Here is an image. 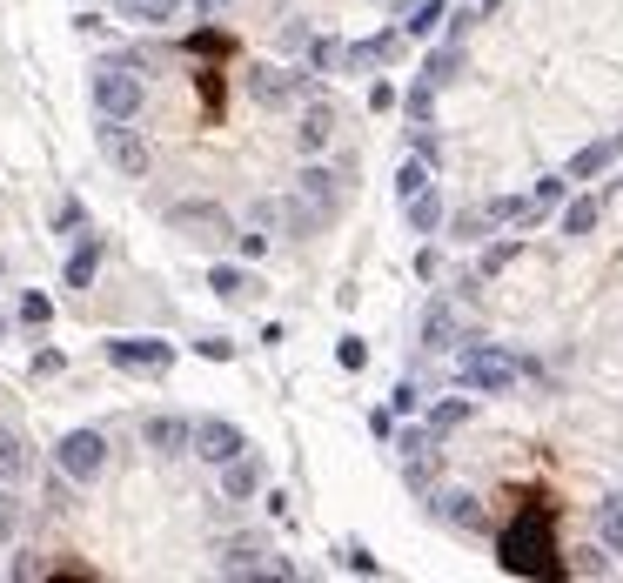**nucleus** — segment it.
<instances>
[{
  "label": "nucleus",
  "instance_id": "1",
  "mask_svg": "<svg viewBox=\"0 0 623 583\" xmlns=\"http://www.w3.org/2000/svg\"><path fill=\"white\" fill-rule=\"evenodd\" d=\"M503 570H516V577H557V570H563L557 516L543 510V503L516 510V523L503 530Z\"/></svg>",
  "mask_w": 623,
  "mask_h": 583
},
{
  "label": "nucleus",
  "instance_id": "2",
  "mask_svg": "<svg viewBox=\"0 0 623 583\" xmlns=\"http://www.w3.org/2000/svg\"><path fill=\"white\" fill-rule=\"evenodd\" d=\"M516 369H523V362H516L503 342H456V382L476 389V396H503V389H516Z\"/></svg>",
  "mask_w": 623,
  "mask_h": 583
},
{
  "label": "nucleus",
  "instance_id": "3",
  "mask_svg": "<svg viewBox=\"0 0 623 583\" xmlns=\"http://www.w3.org/2000/svg\"><path fill=\"white\" fill-rule=\"evenodd\" d=\"M88 101L94 114H108V121H134V114L148 108V81L128 68V61H101L88 74Z\"/></svg>",
  "mask_w": 623,
  "mask_h": 583
},
{
  "label": "nucleus",
  "instance_id": "4",
  "mask_svg": "<svg viewBox=\"0 0 623 583\" xmlns=\"http://www.w3.org/2000/svg\"><path fill=\"white\" fill-rule=\"evenodd\" d=\"M54 470H61L74 490L101 483V470H108V436H101V429H67L61 443H54Z\"/></svg>",
  "mask_w": 623,
  "mask_h": 583
},
{
  "label": "nucleus",
  "instance_id": "5",
  "mask_svg": "<svg viewBox=\"0 0 623 583\" xmlns=\"http://www.w3.org/2000/svg\"><path fill=\"white\" fill-rule=\"evenodd\" d=\"M242 88L255 108H289V101H309L315 94V74L309 68H275V61H255L242 74Z\"/></svg>",
  "mask_w": 623,
  "mask_h": 583
},
{
  "label": "nucleus",
  "instance_id": "6",
  "mask_svg": "<svg viewBox=\"0 0 623 583\" xmlns=\"http://www.w3.org/2000/svg\"><path fill=\"white\" fill-rule=\"evenodd\" d=\"M349 175H356V155H342L335 168H322V161L309 155V168H302V181H295V195H302L322 222H335V215H342V188H349Z\"/></svg>",
  "mask_w": 623,
  "mask_h": 583
},
{
  "label": "nucleus",
  "instance_id": "7",
  "mask_svg": "<svg viewBox=\"0 0 623 583\" xmlns=\"http://www.w3.org/2000/svg\"><path fill=\"white\" fill-rule=\"evenodd\" d=\"M168 228L188 235V242H201V248H215V242L235 235V222H228L222 202H175V208H168Z\"/></svg>",
  "mask_w": 623,
  "mask_h": 583
},
{
  "label": "nucleus",
  "instance_id": "8",
  "mask_svg": "<svg viewBox=\"0 0 623 583\" xmlns=\"http://www.w3.org/2000/svg\"><path fill=\"white\" fill-rule=\"evenodd\" d=\"M94 141H101V155H108L128 181H141L148 168H155V155H148L141 128H128V121H108V114H101V135H94Z\"/></svg>",
  "mask_w": 623,
  "mask_h": 583
},
{
  "label": "nucleus",
  "instance_id": "9",
  "mask_svg": "<svg viewBox=\"0 0 623 583\" xmlns=\"http://www.w3.org/2000/svg\"><path fill=\"white\" fill-rule=\"evenodd\" d=\"M242 449H248V436L228 423V416H195V423H188V456L215 463V470H222L228 456H242Z\"/></svg>",
  "mask_w": 623,
  "mask_h": 583
},
{
  "label": "nucleus",
  "instance_id": "10",
  "mask_svg": "<svg viewBox=\"0 0 623 583\" xmlns=\"http://www.w3.org/2000/svg\"><path fill=\"white\" fill-rule=\"evenodd\" d=\"M108 362L114 369H128V376H161V369H175V342H161V336H114Z\"/></svg>",
  "mask_w": 623,
  "mask_h": 583
},
{
  "label": "nucleus",
  "instance_id": "11",
  "mask_svg": "<svg viewBox=\"0 0 623 583\" xmlns=\"http://www.w3.org/2000/svg\"><path fill=\"white\" fill-rule=\"evenodd\" d=\"M429 516L449 523V530H483L490 523V510H483L476 490H429Z\"/></svg>",
  "mask_w": 623,
  "mask_h": 583
},
{
  "label": "nucleus",
  "instance_id": "12",
  "mask_svg": "<svg viewBox=\"0 0 623 583\" xmlns=\"http://www.w3.org/2000/svg\"><path fill=\"white\" fill-rule=\"evenodd\" d=\"M396 54H402V27H389V34H376V41H342L335 68L369 74V68H382V61H396Z\"/></svg>",
  "mask_w": 623,
  "mask_h": 583
},
{
  "label": "nucleus",
  "instance_id": "13",
  "mask_svg": "<svg viewBox=\"0 0 623 583\" xmlns=\"http://www.w3.org/2000/svg\"><path fill=\"white\" fill-rule=\"evenodd\" d=\"M329 141H335V108H329V94L315 88L309 108H302V128H295V148H302V155H322Z\"/></svg>",
  "mask_w": 623,
  "mask_h": 583
},
{
  "label": "nucleus",
  "instance_id": "14",
  "mask_svg": "<svg viewBox=\"0 0 623 583\" xmlns=\"http://www.w3.org/2000/svg\"><path fill=\"white\" fill-rule=\"evenodd\" d=\"M456 342H463L456 302H429V309H423V342H416V349H423V356H449Z\"/></svg>",
  "mask_w": 623,
  "mask_h": 583
},
{
  "label": "nucleus",
  "instance_id": "15",
  "mask_svg": "<svg viewBox=\"0 0 623 583\" xmlns=\"http://www.w3.org/2000/svg\"><path fill=\"white\" fill-rule=\"evenodd\" d=\"M141 443L155 449V456H168V463H175V456H188V416H175V409L148 416V423H141Z\"/></svg>",
  "mask_w": 623,
  "mask_h": 583
},
{
  "label": "nucleus",
  "instance_id": "16",
  "mask_svg": "<svg viewBox=\"0 0 623 583\" xmlns=\"http://www.w3.org/2000/svg\"><path fill=\"white\" fill-rule=\"evenodd\" d=\"M603 208H610V188H597V195H570V202H563V215H557V228L570 235V242H583V235H597Z\"/></svg>",
  "mask_w": 623,
  "mask_h": 583
},
{
  "label": "nucleus",
  "instance_id": "17",
  "mask_svg": "<svg viewBox=\"0 0 623 583\" xmlns=\"http://www.w3.org/2000/svg\"><path fill=\"white\" fill-rule=\"evenodd\" d=\"M590 537H597L610 557H623V490H610V496L590 503Z\"/></svg>",
  "mask_w": 623,
  "mask_h": 583
},
{
  "label": "nucleus",
  "instance_id": "18",
  "mask_svg": "<svg viewBox=\"0 0 623 583\" xmlns=\"http://www.w3.org/2000/svg\"><path fill=\"white\" fill-rule=\"evenodd\" d=\"M94 275H101V235H74L61 282H67V289H94Z\"/></svg>",
  "mask_w": 623,
  "mask_h": 583
},
{
  "label": "nucleus",
  "instance_id": "19",
  "mask_svg": "<svg viewBox=\"0 0 623 583\" xmlns=\"http://www.w3.org/2000/svg\"><path fill=\"white\" fill-rule=\"evenodd\" d=\"M222 496H228V503H248V496H262V463H255L248 449L222 463Z\"/></svg>",
  "mask_w": 623,
  "mask_h": 583
},
{
  "label": "nucleus",
  "instance_id": "20",
  "mask_svg": "<svg viewBox=\"0 0 623 583\" xmlns=\"http://www.w3.org/2000/svg\"><path fill=\"white\" fill-rule=\"evenodd\" d=\"M617 148H623V128L617 135H603V141H590L583 155H570V168H563V181H597L610 161H617Z\"/></svg>",
  "mask_w": 623,
  "mask_h": 583
},
{
  "label": "nucleus",
  "instance_id": "21",
  "mask_svg": "<svg viewBox=\"0 0 623 583\" xmlns=\"http://www.w3.org/2000/svg\"><path fill=\"white\" fill-rule=\"evenodd\" d=\"M456 74H463V41H443V47H429V54H423V68H416V81H429V88L443 94L449 81H456Z\"/></svg>",
  "mask_w": 623,
  "mask_h": 583
},
{
  "label": "nucleus",
  "instance_id": "22",
  "mask_svg": "<svg viewBox=\"0 0 623 583\" xmlns=\"http://www.w3.org/2000/svg\"><path fill=\"white\" fill-rule=\"evenodd\" d=\"M208 289L222 295V302H255V295H262V282H255L248 269H235V262H215V269H208Z\"/></svg>",
  "mask_w": 623,
  "mask_h": 583
},
{
  "label": "nucleus",
  "instance_id": "23",
  "mask_svg": "<svg viewBox=\"0 0 623 583\" xmlns=\"http://www.w3.org/2000/svg\"><path fill=\"white\" fill-rule=\"evenodd\" d=\"M27 470H34V449H27V436L0 423V483H21Z\"/></svg>",
  "mask_w": 623,
  "mask_h": 583
},
{
  "label": "nucleus",
  "instance_id": "24",
  "mask_svg": "<svg viewBox=\"0 0 623 583\" xmlns=\"http://www.w3.org/2000/svg\"><path fill=\"white\" fill-rule=\"evenodd\" d=\"M443 21H449V0H416V7H402V41H429Z\"/></svg>",
  "mask_w": 623,
  "mask_h": 583
},
{
  "label": "nucleus",
  "instance_id": "25",
  "mask_svg": "<svg viewBox=\"0 0 623 583\" xmlns=\"http://www.w3.org/2000/svg\"><path fill=\"white\" fill-rule=\"evenodd\" d=\"M402 215H409V235H436V228H443V195H436V181H429L423 195H409Z\"/></svg>",
  "mask_w": 623,
  "mask_h": 583
},
{
  "label": "nucleus",
  "instance_id": "26",
  "mask_svg": "<svg viewBox=\"0 0 623 583\" xmlns=\"http://www.w3.org/2000/svg\"><path fill=\"white\" fill-rule=\"evenodd\" d=\"M262 557H268V550L255 537H235V543H222V563H215V570H222V577H255Z\"/></svg>",
  "mask_w": 623,
  "mask_h": 583
},
{
  "label": "nucleus",
  "instance_id": "27",
  "mask_svg": "<svg viewBox=\"0 0 623 583\" xmlns=\"http://www.w3.org/2000/svg\"><path fill=\"white\" fill-rule=\"evenodd\" d=\"M114 14L134 27H168L181 14V0H114Z\"/></svg>",
  "mask_w": 623,
  "mask_h": 583
},
{
  "label": "nucleus",
  "instance_id": "28",
  "mask_svg": "<svg viewBox=\"0 0 623 583\" xmlns=\"http://www.w3.org/2000/svg\"><path fill=\"white\" fill-rule=\"evenodd\" d=\"M436 476H443V449H423V456H402V483L416 496L436 490Z\"/></svg>",
  "mask_w": 623,
  "mask_h": 583
},
{
  "label": "nucleus",
  "instance_id": "29",
  "mask_svg": "<svg viewBox=\"0 0 623 583\" xmlns=\"http://www.w3.org/2000/svg\"><path fill=\"white\" fill-rule=\"evenodd\" d=\"M469 416H476V403H469V396H449V403H436V409H429V423H423V429L436 436V443H443L449 429H463Z\"/></svg>",
  "mask_w": 623,
  "mask_h": 583
},
{
  "label": "nucleus",
  "instance_id": "30",
  "mask_svg": "<svg viewBox=\"0 0 623 583\" xmlns=\"http://www.w3.org/2000/svg\"><path fill=\"white\" fill-rule=\"evenodd\" d=\"M27 530V503L14 496V483H0V543H14Z\"/></svg>",
  "mask_w": 623,
  "mask_h": 583
},
{
  "label": "nucleus",
  "instance_id": "31",
  "mask_svg": "<svg viewBox=\"0 0 623 583\" xmlns=\"http://www.w3.org/2000/svg\"><path fill=\"white\" fill-rule=\"evenodd\" d=\"M396 101H402V114H409V128L436 114V88H429V81H409V94H396Z\"/></svg>",
  "mask_w": 623,
  "mask_h": 583
},
{
  "label": "nucleus",
  "instance_id": "32",
  "mask_svg": "<svg viewBox=\"0 0 623 583\" xmlns=\"http://www.w3.org/2000/svg\"><path fill=\"white\" fill-rule=\"evenodd\" d=\"M563 570H577V577H610V570H617V557H610L603 543H590V550H577V557L563 563Z\"/></svg>",
  "mask_w": 623,
  "mask_h": 583
},
{
  "label": "nucleus",
  "instance_id": "33",
  "mask_svg": "<svg viewBox=\"0 0 623 583\" xmlns=\"http://www.w3.org/2000/svg\"><path fill=\"white\" fill-rule=\"evenodd\" d=\"M416 409H423V382L402 376L396 389H389V416H416Z\"/></svg>",
  "mask_w": 623,
  "mask_h": 583
},
{
  "label": "nucleus",
  "instance_id": "34",
  "mask_svg": "<svg viewBox=\"0 0 623 583\" xmlns=\"http://www.w3.org/2000/svg\"><path fill=\"white\" fill-rule=\"evenodd\" d=\"M423 188H429V161H402V168H396V202L423 195Z\"/></svg>",
  "mask_w": 623,
  "mask_h": 583
},
{
  "label": "nucleus",
  "instance_id": "35",
  "mask_svg": "<svg viewBox=\"0 0 623 583\" xmlns=\"http://www.w3.org/2000/svg\"><path fill=\"white\" fill-rule=\"evenodd\" d=\"M563 195H570V181H563V175H543V181H536V188H530V208H536V215H543V208H557Z\"/></svg>",
  "mask_w": 623,
  "mask_h": 583
},
{
  "label": "nucleus",
  "instance_id": "36",
  "mask_svg": "<svg viewBox=\"0 0 623 583\" xmlns=\"http://www.w3.org/2000/svg\"><path fill=\"white\" fill-rule=\"evenodd\" d=\"M516 255H523V235H516V242H490V248H483V275H503Z\"/></svg>",
  "mask_w": 623,
  "mask_h": 583
},
{
  "label": "nucleus",
  "instance_id": "37",
  "mask_svg": "<svg viewBox=\"0 0 623 583\" xmlns=\"http://www.w3.org/2000/svg\"><path fill=\"white\" fill-rule=\"evenodd\" d=\"M21 322H27V329H47V322H54V302H47L41 289H27L21 295Z\"/></svg>",
  "mask_w": 623,
  "mask_h": 583
},
{
  "label": "nucleus",
  "instance_id": "38",
  "mask_svg": "<svg viewBox=\"0 0 623 583\" xmlns=\"http://www.w3.org/2000/svg\"><path fill=\"white\" fill-rule=\"evenodd\" d=\"M335 362H342V369H369V342L342 336V342H335Z\"/></svg>",
  "mask_w": 623,
  "mask_h": 583
},
{
  "label": "nucleus",
  "instance_id": "39",
  "mask_svg": "<svg viewBox=\"0 0 623 583\" xmlns=\"http://www.w3.org/2000/svg\"><path fill=\"white\" fill-rule=\"evenodd\" d=\"M396 449H402V456H423V449H436V436H429L423 423H409V429L396 436Z\"/></svg>",
  "mask_w": 623,
  "mask_h": 583
},
{
  "label": "nucleus",
  "instance_id": "40",
  "mask_svg": "<svg viewBox=\"0 0 623 583\" xmlns=\"http://www.w3.org/2000/svg\"><path fill=\"white\" fill-rule=\"evenodd\" d=\"M342 570H356V577H376L382 563L369 557V550H362V543H349V550H342Z\"/></svg>",
  "mask_w": 623,
  "mask_h": 583
},
{
  "label": "nucleus",
  "instance_id": "41",
  "mask_svg": "<svg viewBox=\"0 0 623 583\" xmlns=\"http://www.w3.org/2000/svg\"><path fill=\"white\" fill-rule=\"evenodd\" d=\"M335 54H342V41H315V47H309V74H329Z\"/></svg>",
  "mask_w": 623,
  "mask_h": 583
},
{
  "label": "nucleus",
  "instance_id": "42",
  "mask_svg": "<svg viewBox=\"0 0 623 583\" xmlns=\"http://www.w3.org/2000/svg\"><path fill=\"white\" fill-rule=\"evenodd\" d=\"M443 155V141H436V128L429 121H416V161H436Z\"/></svg>",
  "mask_w": 623,
  "mask_h": 583
},
{
  "label": "nucleus",
  "instance_id": "43",
  "mask_svg": "<svg viewBox=\"0 0 623 583\" xmlns=\"http://www.w3.org/2000/svg\"><path fill=\"white\" fill-rule=\"evenodd\" d=\"M81 222H88V208H81L74 195H67V202H61V215H54V228H61V235H74Z\"/></svg>",
  "mask_w": 623,
  "mask_h": 583
},
{
  "label": "nucleus",
  "instance_id": "44",
  "mask_svg": "<svg viewBox=\"0 0 623 583\" xmlns=\"http://www.w3.org/2000/svg\"><path fill=\"white\" fill-rule=\"evenodd\" d=\"M483 228H490V215H456V242H483Z\"/></svg>",
  "mask_w": 623,
  "mask_h": 583
},
{
  "label": "nucleus",
  "instance_id": "45",
  "mask_svg": "<svg viewBox=\"0 0 623 583\" xmlns=\"http://www.w3.org/2000/svg\"><path fill=\"white\" fill-rule=\"evenodd\" d=\"M235 248H242L248 262H262V255H268V235H262V228H248V235H235Z\"/></svg>",
  "mask_w": 623,
  "mask_h": 583
},
{
  "label": "nucleus",
  "instance_id": "46",
  "mask_svg": "<svg viewBox=\"0 0 623 583\" xmlns=\"http://www.w3.org/2000/svg\"><path fill=\"white\" fill-rule=\"evenodd\" d=\"M195 349H201V356H208V362H228V356H235V342H228V336H201Z\"/></svg>",
  "mask_w": 623,
  "mask_h": 583
},
{
  "label": "nucleus",
  "instance_id": "47",
  "mask_svg": "<svg viewBox=\"0 0 623 583\" xmlns=\"http://www.w3.org/2000/svg\"><path fill=\"white\" fill-rule=\"evenodd\" d=\"M61 369H67L61 349H41V356H34V376H61Z\"/></svg>",
  "mask_w": 623,
  "mask_h": 583
},
{
  "label": "nucleus",
  "instance_id": "48",
  "mask_svg": "<svg viewBox=\"0 0 623 583\" xmlns=\"http://www.w3.org/2000/svg\"><path fill=\"white\" fill-rule=\"evenodd\" d=\"M7 577H47V563L41 557H14L7 563Z\"/></svg>",
  "mask_w": 623,
  "mask_h": 583
},
{
  "label": "nucleus",
  "instance_id": "49",
  "mask_svg": "<svg viewBox=\"0 0 623 583\" xmlns=\"http://www.w3.org/2000/svg\"><path fill=\"white\" fill-rule=\"evenodd\" d=\"M369 108L389 114V108H396V88H389V81H376V88H369Z\"/></svg>",
  "mask_w": 623,
  "mask_h": 583
},
{
  "label": "nucleus",
  "instance_id": "50",
  "mask_svg": "<svg viewBox=\"0 0 623 583\" xmlns=\"http://www.w3.org/2000/svg\"><path fill=\"white\" fill-rule=\"evenodd\" d=\"M476 7H483V14H496V7H503V0H476Z\"/></svg>",
  "mask_w": 623,
  "mask_h": 583
},
{
  "label": "nucleus",
  "instance_id": "51",
  "mask_svg": "<svg viewBox=\"0 0 623 583\" xmlns=\"http://www.w3.org/2000/svg\"><path fill=\"white\" fill-rule=\"evenodd\" d=\"M402 7H416V0H396V14H402Z\"/></svg>",
  "mask_w": 623,
  "mask_h": 583
},
{
  "label": "nucleus",
  "instance_id": "52",
  "mask_svg": "<svg viewBox=\"0 0 623 583\" xmlns=\"http://www.w3.org/2000/svg\"><path fill=\"white\" fill-rule=\"evenodd\" d=\"M0 342H7V322H0Z\"/></svg>",
  "mask_w": 623,
  "mask_h": 583
}]
</instances>
